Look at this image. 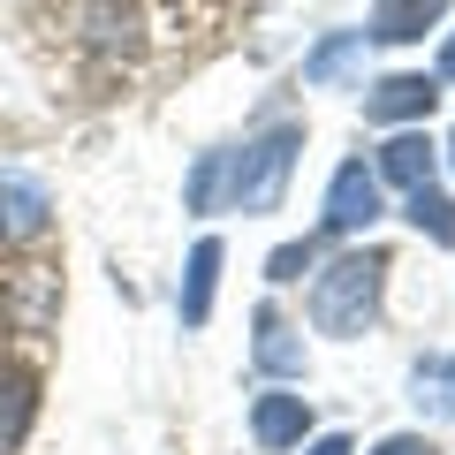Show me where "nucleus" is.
Here are the masks:
<instances>
[{
	"mask_svg": "<svg viewBox=\"0 0 455 455\" xmlns=\"http://www.w3.org/2000/svg\"><path fill=\"white\" fill-rule=\"evenodd\" d=\"M379 289H387V259L379 251H349V259H334L319 281H311V326L334 341L364 334V326L379 319Z\"/></svg>",
	"mask_w": 455,
	"mask_h": 455,
	"instance_id": "f257e3e1",
	"label": "nucleus"
},
{
	"mask_svg": "<svg viewBox=\"0 0 455 455\" xmlns=\"http://www.w3.org/2000/svg\"><path fill=\"white\" fill-rule=\"evenodd\" d=\"M296 152H304V130H296V122L266 130L259 145H243V152H228V175H220L228 205H235V212H274V205H281V190H289Z\"/></svg>",
	"mask_w": 455,
	"mask_h": 455,
	"instance_id": "f03ea898",
	"label": "nucleus"
},
{
	"mask_svg": "<svg viewBox=\"0 0 455 455\" xmlns=\"http://www.w3.org/2000/svg\"><path fill=\"white\" fill-rule=\"evenodd\" d=\"M372 220H379V175L364 160L334 167V182H326V228H334V235H357V228H372Z\"/></svg>",
	"mask_w": 455,
	"mask_h": 455,
	"instance_id": "7ed1b4c3",
	"label": "nucleus"
},
{
	"mask_svg": "<svg viewBox=\"0 0 455 455\" xmlns=\"http://www.w3.org/2000/svg\"><path fill=\"white\" fill-rule=\"evenodd\" d=\"M251 433H259V448H304L311 433V403L289 387H266L259 403H251Z\"/></svg>",
	"mask_w": 455,
	"mask_h": 455,
	"instance_id": "20e7f679",
	"label": "nucleus"
},
{
	"mask_svg": "<svg viewBox=\"0 0 455 455\" xmlns=\"http://www.w3.org/2000/svg\"><path fill=\"white\" fill-rule=\"evenodd\" d=\"M46 220H53V197L31 175H0V243H31Z\"/></svg>",
	"mask_w": 455,
	"mask_h": 455,
	"instance_id": "39448f33",
	"label": "nucleus"
},
{
	"mask_svg": "<svg viewBox=\"0 0 455 455\" xmlns=\"http://www.w3.org/2000/svg\"><path fill=\"white\" fill-rule=\"evenodd\" d=\"M433 99H440V84L433 76H379L372 92H364V114H372V122H425V114H433Z\"/></svg>",
	"mask_w": 455,
	"mask_h": 455,
	"instance_id": "423d86ee",
	"label": "nucleus"
},
{
	"mask_svg": "<svg viewBox=\"0 0 455 455\" xmlns=\"http://www.w3.org/2000/svg\"><path fill=\"white\" fill-rule=\"evenodd\" d=\"M38 418V372L31 364H0V455H16Z\"/></svg>",
	"mask_w": 455,
	"mask_h": 455,
	"instance_id": "0eeeda50",
	"label": "nucleus"
},
{
	"mask_svg": "<svg viewBox=\"0 0 455 455\" xmlns=\"http://www.w3.org/2000/svg\"><path fill=\"white\" fill-rule=\"evenodd\" d=\"M433 160H440V145H433L425 130H403V137L379 145V175L403 182V190H425V182H433Z\"/></svg>",
	"mask_w": 455,
	"mask_h": 455,
	"instance_id": "6e6552de",
	"label": "nucleus"
},
{
	"mask_svg": "<svg viewBox=\"0 0 455 455\" xmlns=\"http://www.w3.org/2000/svg\"><path fill=\"white\" fill-rule=\"evenodd\" d=\"M251 357H259V372H274V379H304V341L289 334L281 311H259V341H251Z\"/></svg>",
	"mask_w": 455,
	"mask_h": 455,
	"instance_id": "1a4fd4ad",
	"label": "nucleus"
},
{
	"mask_svg": "<svg viewBox=\"0 0 455 455\" xmlns=\"http://www.w3.org/2000/svg\"><path fill=\"white\" fill-rule=\"evenodd\" d=\"M440 16H448V0H379L372 8V38L403 46V38H425Z\"/></svg>",
	"mask_w": 455,
	"mask_h": 455,
	"instance_id": "9d476101",
	"label": "nucleus"
},
{
	"mask_svg": "<svg viewBox=\"0 0 455 455\" xmlns=\"http://www.w3.org/2000/svg\"><path fill=\"white\" fill-rule=\"evenodd\" d=\"M212 281H220V243H197L190 266H182V326H205L212 319Z\"/></svg>",
	"mask_w": 455,
	"mask_h": 455,
	"instance_id": "9b49d317",
	"label": "nucleus"
},
{
	"mask_svg": "<svg viewBox=\"0 0 455 455\" xmlns=\"http://www.w3.org/2000/svg\"><path fill=\"white\" fill-rule=\"evenodd\" d=\"M410 228H418V235H433V243H455V197H440L433 182H425V190H410Z\"/></svg>",
	"mask_w": 455,
	"mask_h": 455,
	"instance_id": "f8f14e48",
	"label": "nucleus"
},
{
	"mask_svg": "<svg viewBox=\"0 0 455 455\" xmlns=\"http://www.w3.org/2000/svg\"><path fill=\"white\" fill-rule=\"evenodd\" d=\"M410 387H418V403H425V410L455 418V357H425L418 372H410Z\"/></svg>",
	"mask_w": 455,
	"mask_h": 455,
	"instance_id": "ddd939ff",
	"label": "nucleus"
},
{
	"mask_svg": "<svg viewBox=\"0 0 455 455\" xmlns=\"http://www.w3.org/2000/svg\"><path fill=\"white\" fill-rule=\"evenodd\" d=\"M357 53H364V31H334V38H326V46L304 61V84H326V76H341V68L357 61Z\"/></svg>",
	"mask_w": 455,
	"mask_h": 455,
	"instance_id": "4468645a",
	"label": "nucleus"
},
{
	"mask_svg": "<svg viewBox=\"0 0 455 455\" xmlns=\"http://www.w3.org/2000/svg\"><path fill=\"white\" fill-rule=\"evenodd\" d=\"M220 175H228V152H205V160L190 167V190H182V197H190V212H212V205H220Z\"/></svg>",
	"mask_w": 455,
	"mask_h": 455,
	"instance_id": "2eb2a0df",
	"label": "nucleus"
},
{
	"mask_svg": "<svg viewBox=\"0 0 455 455\" xmlns=\"http://www.w3.org/2000/svg\"><path fill=\"white\" fill-rule=\"evenodd\" d=\"M311 259H319L311 243H281L274 259H266V281H304V274H311Z\"/></svg>",
	"mask_w": 455,
	"mask_h": 455,
	"instance_id": "dca6fc26",
	"label": "nucleus"
},
{
	"mask_svg": "<svg viewBox=\"0 0 455 455\" xmlns=\"http://www.w3.org/2000/svg\"><path fill=\"white\" fill-rule=\"evenodd\" d=\"M372 455H440V448H433L425 433H387V440H379Z\"/></svg>",
	"mask_w": 455,
	"mask_h": 455,
	"instance_id": "f3484780",
	"label": "nucleus"
},
{
	"mask_svg": "<svg viewBox=\"0 0 455 455\" xmlns=\"http://www.w3.org/2000/svg\"><path fill=\"white\" fill-rule=\"evenodd\" d=\"M304 455H357V448H349V433H319Z\"/></svg>",
	"mask_w": 455,
	"mask_h": 455,
	"instance_id": "a211bd4d",
	"label": "nucleus"
},
{
	"mask_svg": "<svg viewBox=\"0 0 455 455\" xmlns=\"http://www.w3.org/2000/svg\"><path fill=\"white\" fill-rule=\"evenodd\" d=\"M440 76H455V31H448V46H440Z\"/></svg>",
	"mask_w": 455,
	"mask_h": 455,
	"instance_id": "6ab92c4d",
	"label": "nucleus"
},
{
	"mask_svg": "<svg viewBox=\"0 0 455 455\" xmlns=\"http://www.w3.org/2000/svg\"><path fill=\"white\" fill-rule=\"evenodd\" d=\"M448 160H455V145H448Z\"/></svg>",
	"mask_w": 455,
	"mask_h": 455,
	"instance_id": "aec40b11",
	"label": "nucleus"
}]
</instances>
